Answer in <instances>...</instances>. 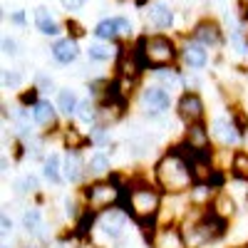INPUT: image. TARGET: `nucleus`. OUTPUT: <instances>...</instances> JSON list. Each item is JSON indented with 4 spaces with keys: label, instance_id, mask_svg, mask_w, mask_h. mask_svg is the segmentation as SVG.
I'll use <instances>...</instances> for the list:
<instances>
[{
    "label": "nucleus",
    "instance_id": "f257e3e1",
    "mask_svg": "<svg viewBox=\"0 0 248 248\" xmlns=\"http://www.w3.org/2000/svg\"><path fill=\"white\" fill-rule=\"evenodd\" d=\"M196 181L191 159L186 156V152L174 144L154 161V184L167 194V196H181L191 189V184Z\"/></svg>",
    "mask_w": 248,
    "mask_h": 248
},
{
    "label": "nucleus",
    "instance_id": "f03ea898",
    "mask_svg": "<svg viewBox=\"0 0 248 248\" xmlns=\"http://www.w3.org/2000/svg\"><path fill=\"white\" fill-rule=\"evenodd\" d=\"M164 194L156 184H149L144 179H132L124 186V196L122 203L129 214L132 221H144V218H159L161 209H164Z\"/></svg>",
    "mask_w": 248,
    "mask_h": 248
},
{
    "label": "nucleus",
    "instance_id": "7ed1b4c3",
    "mask_svg": "<svg viewBox=\"0 0 248 248\" xmlns=\"http://www.w3.org/2000/svg\"><path fill=\"white\" fill-rule=\"evenodd\" d=\"M132 50L139 55V60L152 67H167V65H179V40L171 37L169 32H144L134 37Z\"/></svg>",
    "mask_w": 248,
    "mask_h": 248
},
{
    "label": "nucleus",
    "instance_id": "20e7f679",
    "mask_svg": "<svg viewBox=\"0 0 248 248\" xmlns=\"http://www.w3.org/2000/svg\"><path fill=\"white\" fill-rule=\"evenodd\" d=\"M129 184V179L124 181L119 174H109L107 179H90L87 184H82V199H85V206L94 209L97 214L112 209V206L122 203L124 196V186Z\"/></svg>",
    "mask_w": 248,
    "mask_h": 248
},
{
    "label": "nucleus",
    "instance_id": "39448f33",
    "mask_svg": "<svg viewBox=\"0 0 248 248\" xmlns=\"http://www.w3.org/2000/svg\"><path fill=\"white\" fill-rule=\"evenodd\" d=\"M171 105H174L171 92H169L167 87L156 85V82L139 87V92H137V107L141 109L144 117H149V119L164 117V114L171 109Z\"/></svg>",
    "mask_w": 248,
    "mask_h": 248
},
{
    "label": "nucleus",
    "instance_id": "423d86ee",
    "mask_svg": "<svg viewBox=\"0 0 248 248\" xmlns=\"http://www.w3.org/2000/svg\"><path fill=\"white\" fill-rule=\"evenodd\" d=\"M129 218H132V214L124 209V206H112V209L99 214L94 229H97V233L105 236L109 243H117V241L124 238V233H127Z\"/></svg>",
    "mask_w": 248,
    "mask_h": 248
},
{
    "label": "nucleus",
    "instance_id": "0eeeda50",
    "mask_svg": "<svg viewBox=\"0 0 248 248\" xmlns=\"http://www.w3.org/2000/svg\"><path fill=\"white\" fill-rule=\"evenodd\" d=\"M209 52L211 50L206 45H201L191 35H184L179 40V65L184 70H189V72H199L203 67H209V60H211Z\"/></svg>",
    "mask_w": 248,
    "mask_h": 248
},
{
    "label": "nucleus",
    "instance_id": "6e6552de",
    "mask_svg": "<svg viewBox=\"0 0 248 248\" xmlns=\"http://www.w3.org/2000/svg\"><path fill=\"white\" fill-rule=\"evenodd\" d=\"M141 13L147 28H152L154 32H169L176 25V10L169 0H152L149 5L141 8Z\"/></svg>",
    "mask_w": 248,
    "mask_h": 248
},
{
    "label": "nucleus",
    "instance_id": "1a4fd4ad",
    "mask_svg": "<svg viewBox=\"0 0 248 248\" xmlns=\"http://www.w3.org/2000/svg\"><path fill=\"white\" fill-rule=\"evenodd\" d=\"M191 37H196L201 45H206L209 50H221L226 45V28L218 23L216 17H201L194 23Z\"/></svg>",
    "mask_w": 248,
    "mask_h": 248
},
{
    "label": "nucleus",
    "instance_id": "9d476101",
    "mask_svg": "<svg viewBox=\"0 0 248 248\" xmlns=\"http://www.w3.org/2000/svg\"><path fill=\"white\" fill-rule=\"evenodd\" d=\"M176 117L181 119V124H196L206 119V102L196 90H186L179 94L176 99Z\"/></svg>",
    "mask_w": 248,
    "mask_h": 248
},
{
    "label": "nucleus",
    "instance_id": "9b49d317",
    "mask_svg": "<svg viewBox=\"0 0 248 248\" xmlns=\"http://www.w3.org/2000/svg\"><path fill=\"white\" fill-rule=\"evenodd\" d=\"M209 129H211V139L218 144L221 149H233V147H238L241 139H243V134L236 127V122L231 119V114L229 117L211 119V127Z\"/></svg>",
    "mask_w": 248,
    "mask_h": 248
},
{
    "label": "nucleus",
    "instance_id": "f8f14e48",
    "mask_svg": "<svg viewBox=\"0 0 248 248\" xmlns=\"http://www.w3.org/2000/svg\"><path fill=\"white\" fill-rule=\"evenodd\" d=\"M62 174H65V181L72 186L87 184L90 171H87V159L82 154V149H67L65 156H62Z\"/></svg>",
    "mask_w": 248,
    "mask_h": 248
},
{
    "label": "nucleus",
    "instance_id": "ddd939ff",
    "mask_svg": "<svg viewBox=\"0 0 248 248\" xmlns=\"http://www.w3.org/2000/svg\"><path fill=\"white\" fill-rule=\"evenodd\" d=\"M82 50H79V40L72 37V35H62V37H55L50 43V57L62 67H70L79 60Z\"/></svg>",
    "mask_w": 248,
    "mask_h": 248
},
{
    "label": "nucleus",
    "instance_id": "4468645a",
    "mask_svg": "<svg viewBox=\"0 0 248 248\" xmlns=\"http://www.w3.org/2000/svg\"><path fill=\"white\" fill-rule=\"evenodd\" d=\"M149 248H189L181 231L179 221H161L154 238L149 241Z\"/></svg>",
    "mask_w": 248,
    "mask_h": 248
},
{
    "label": "nucleus",
    "instance_id": "2eb2a0df",
    "mask_svg": "<svg viewBox=\"0 0 248 248\" xmlns=\"http://www.w3.org/2000/svg\"><path fill=\"white\" fill-rule=\"evenodd\" d=\"M32 119H35V127H40L45 134H60V109H57V105H50L47 99L40 97L32 105Z\"/></svg>",
    "mask_w": 248,
    "mask_h": 248
},
{
    "label": "nucleus",
    "instance_id": "dca6fc26",
    "mask_svg": "<svg viewBox=\"0 0 248 248\" xmlns=\"http://www.w3.org/2000/svg\"><path fill=\"white\" fill-rule=\"evenodd\" d=\"M32 20H35V30L43 35V37L55 40V37H62V32H65V25H62L60 20L50 13L47 5H37L32 10Z\"/></svg>",
    "mask_w": 248,
    "mask_h": 248
},
{
    "label": "nucleus",
    "instance_id": "f3484780",
    "mask_svg": "<svg viewBox=\"0 0 248 248\" xmlns=\"http://www.w3.org/2000/svg\"><path fill=\"white\" fill-rule=\"evenodd\" d=\"M186 147H191L194 152H206L211 149V129L206 122H196V124H186L184 127V139Z\"/></svg>",
    "mask_w": 248,
    "mask_h": 248
},
{
    "label": "nucleus",
    "instance_id": "a211bd4d",
    "mask_svg": "<svg viewBox=\"0 0 248 248\" xmlns=\"http://www.w3.org/2000/svg\"><path fill=\"white\" fill-rule=\"evenodd\" d=\"M122 45L124 43H109V40H97L94 37V43H90L87 45V60H92V62H117V57H119V52H122Z\"/></svg>",
    "mask_w": 248,
    "mask_h": 248
},
{
    "label": "nucleus",
    "instance_id": "6ab92c4d",
    "mask_svg": "<svg viewBox=\"0 0 248 248\" xmlns=\"http://www.w3.org/2000/svg\"><path fill=\"white\" fill-rule=\"evenodd\" d=\"M152 79L156 85L167 87L169 92H176V90H184V75L179 70V65H167V67H152Z\"/></svg>",
    "mask_w": 248,
    "mask_h": 248
},
{
    "label": "nucleus",
    "instance_id": "aec40b11",
    "mask_svg": "<svg viewBox=\"0 0 248 248\" xmlns=\"http://www.w3.org/2000/svg\"><path fill=\"white\" fill-rule=\"evenodd\" d=\"M216 194H218V189H214L209 181H194L191 189L186 191V199H189L191 209H209Z\"/></svg>",
    "mask_w": 248,
    "mask_h": 248
},
{
    "label": "nucleus",
    "instance_id": "412c9836",
    "mask_svg": "<svg viewBox=\"0 0 248 248\" xmlns=\"http://www.w3.org/2000/svg\"><path fill=\"white\" fill-rule=\"evenodd\" d=\"M43 176L52 186H62V184H65V174H62V156L57 152H50L45 156V161H43Z\"/></svg>",
    "mask_w": 248,
    "mask_h": 248
},
{
    "label": "nucleus",
    "instance_id": "4be33fe9",
    "mask_svg": "<svg viewBox=\"0 0 248 248\" xmlns=\"http://www.w3.org/2000/svg\"><path fill=\"white\" fill-rule=\"evenodd\" d=\"M87 171H90V179H107L112 174V164H109V154L105 152H92L90 159H87Z\"/></svg>",
    "mask_w": 248,
    "mask_h": 248
},
{
    "label": "nucleus",
    "instance_id": "5701e85b",
    "mask_svg": "<svg viewBox=\"0 0 248 248\" xmlns=\"http://www.w3.org/2000/svg\"><path fill=\"white\" fill-rule=\"evenodd\" d=\"M92 35L97 40H109V43H122V35H119V28H117V20L114 15H107L94 23L92 28Z\"/></svg>",
    "mask_w": 248,
    "mask_h": 248
},
{
    "label": "nucleus",
    "instance_id": "b1692460",
    "mask_svg": "<svg viewBox=\"0 0 248 248\" xmlns=\"http://www.w3.org/2000/svg\"><path fill=\"white\" fill-rule=\"evenodd\" d=\"M97 218H99V214L94 211V209H90V206H85V211H82L79 216H77V221H75V229H72V233L77 236V238H90V233L94 231V226H97Z\"/></svg>",
    "mask_w": 248,
    "mask_h": 248
},
{
    "label": "nucleus",
    "instance_id": "393cba45",
    "mask_svg": "<svg viewBox=\"0 0 248 248\" xmlns=\"http://www.w3.org/2000/svg\"><path fill=\"white\" fill-rule=\"evenodd\" d=\"M97 114H99V102L94 97H85L79 99L77 105V112H75V119L87 124V127H92V124H97Z\"/></svg>",
    "mask_w": 248,
    "mask_h": 248
},
{
    "label": "nucleus",
    "instance_id": "a878e982",
    "mask_svg": "<svg viewBox=\"0 0 248 248\" xmlns=\"http://www.w3.org/2000/svg\"><path fill=\"white\" fill-rule=\"evenodd\" d=\"M57 109H60V114L62 117H75V112H77V105H79V97H77V92L75 90H70V87H62V90H57Z\"/></svg>",
    "mask_w": 248,
    "mask_h": 248
},
{
    "label": "nucleus",
    "instance_id": "bb28decb",
    "mask_svg": "<svg viewBox=\"0 0 248 248\" xmlns=\"http://www.w3.org/2000/svg\"><path fill=\"white\" fill-rule=\"evenodd\" d=\"M209 209H214L218 216H223V218H233L236 214H238V209H236V201H233V196H229V191H218L216 196H214V201H211V206Z\"/></svg>",
    "mask_w": 248,
    "mask_h": 248
},
{
    "label": "nucleus",
    "instance_id": "cd10ccee",
    "mask_svg": "<svg viewBox=\"0 0 248 248\" xmlns=\"http://www.w3.org/2000/svg\"><path fill=\"white\" fill-rule=\"evenodd\" d=\"M23 229H25V233L28 236H32V238H37V233L43 231V226H45V218H43V211L40 209H35V206H28V209L23 211Z\"/></svg>",
    "mask_w": 248,
    "mask_h": 248
},
{
    "label": "nucleus",
    "instance_id": "c85d7f7f",
    "mask_svg": "<svg viewBox=\"0 0 248 248\" xmlns=\"http://www.w3.org/2000/svg\"><path fill=\"white\" fill-rule=\"evenodd\" d=\"M229 171L236 181H243L248 184V152L243 149H236L231 154V161H229Z\"/></svg>",
    "mask_w": 248,
    "mask_h": 248
},
{
    "label": "nucleus",
    "instance_id": "c756f323",
    "mask_svg": "<svg viewBox=\"0 0 248 248\" xmlns=\"http://www.w3.org/2000/svg\"><path fill=\"white\" fill-rule=\"evenodd\" d=\"M60 139L65 141V149H82L85 144H90V137L82 134L77 127H65V129H60Z\"/></svg>",
    "mask_w": 248,
    "mask_h": 248
},
{
    "label": "nucleus",
    "instance_id": "7c9ffc66",
    "mask_svg": "<svg viewBox=\"0 0 248 248\" xmlns=\"http://www.w3.org/2000/svg\"><path fill=\"white\" fill-rule=\"evenodd\" d=\"M87 137H90V144H92V147H97V149H105V147H109V144H112L109 127H107V124H99V122L90 127Z\"/></svg>",
    "mask_w": 248,
    "mask_h": 248
},
{
    "label": "nucleus",
    "instance_id": "2f4dec72",
    "mask_svg": "<svg viewBox=\"0 0 248 248\" xmlns=\"http://www.w3.org/2000/svg\"><path fill=\"white\" fill-rule=\"evenodd\" d=\"M32 87L40 92V97H43V94H52V92H57L55 79H52L47 72H37V75H35V79H32Z\"/></svg>",
    "mask_w": 248,
    "mask_h": 248
},
{
    "label": "nucleus",
    "instance_id": "473e14b6",
    "mask_svg": "<svg viewBox=\"0 0 248 248\" xmlns=\"http://www.w3.org/2000/svg\"><path fill=\"white\" fill-rule=\"evenodd\" d=\"M117 20V28H119V35H122V43H127V40L134 37V23L129 15H114Z\"/></svg>",
    "mask_w": 248,
    "mask_h": 248
},
{
    "label": "nucleus",
    "instance_id": "72a5a7b5",
    "mask_svg": "<svg viewBox=\"0 0 248 248\" xmlns=\"http://www.w3.org/2000/svg\"><path fill=\"white\" fill-rule=\"evenodd\" d=\"M20 87H23V75L17 70H3V90L20 92Z\"/></svg>",
    "mask_w": 248,
    "mask_h": 248
},
{
    "label": "nucleus",
    "instance_id": "f704fd0d",
    "mask_svg": "<svg viewBox=\"0 0 248 248\" xmlns=\"http://www.w3.org/2000/svg\"><path fill=\"white\" fill-rule=\"evenodd\" d=\"M231 119L236 122V127H238V132L246 137L248 134V114L241 109V107H231Z\"/></svg>",
    "mask_w": 248,
    "mask_h": 248
},
{
    "label": "nucleus",
    "instance_id": "c9c22d12",
    "mask_svg": "<svg viewBox=\"0 0 248 248\" xmlns=\"http://www.w3.org/2000/svg\"><path fill=\"white\" fill-rule=\"evenodd\" d=\"M0 47H3V55H5V57H17V55H20L17 40L10 37V35H3V40H0Z\"/></svg>",
    "mask_w": 248,
    "mask_h": 248
},
{
    "label": "nucleus",
    "instance_id": "e433bc0d",
    "mask_svg": "<svg viewBox=\"0 0 248 248\" xmlns=\"http://www.w3.org/2000/svg\"><path fill=\"white\" fill-rule=\"evenodd\" d=\"M37 99H40V92H37L35 87H30V90H23V92L17 94V102H20V105H25V107H32Z\"/></svg>",
    "mask_w": 248,
    "mask_h": 248
},
{
    "label": "nucleus",
    "instance_id": "4c0bfd02",
    "mask_svg": "<svg viewBox=\"0 0 248 248\" xmlns=\"http://www.w3.org/2000/svg\"><path fill=\"white\" fill-rule=\"evenodd\" d=\"M57 3H60L62 10H67V13L72 15V13H79L82 8H85V5H87V0H57Z\"/></svg>",
    "mask_w": 248,
    "mask_h": 248
},
{
    "label": "nucleus",
    "instance_id": "58836bf2",
    "mask_svg": "<svg viewBox=\"0 0 248 248\" xmlns=\"http://www.w3.org/2000/svg\"><path fill=\"white\" fill-rule=\"evenodd\" d=\"M65 30H67V35H72V37H77V40H82V37H85L87 32H85V28H82L79 23H77V20H67V23H65Z\"/></svg>",
    "mask_w": 248,
    "mask_h": 248
},
{
    "label": "nucleus",
    "instance_id": "ea45409f",
    "mask_svg": "<svg viewBox=\"0 0 248 248\" xmlns=\"http://www.w3.org/2000/svg\"><path fill=\"white\" fill-rule=\"evenodd\" d=\"M10 25H15V28H25V25H28V15H25V10H13V13H10Z\"/></svg>",
    "mask_w": 248,
    "mask_h": 248
},
{
    "label": "nucleus",
    "instance_id": "a19ab883",
    "mask_svg": "<svg viewBox=\"0 0 248 248\" xmlns=\"http://www.w3.org/2000/svg\"><path fill=\"white\" fill-rule=\"evenodd\" d=\"M0 226H3V229H0V233H3V238H8V236L13 233V221L8 218V214H3V218H0Z\"/></svg>",
    "mask_w": 248,
    "mask_h": 248
},
{
    "label": "nucleus",
    "instance_id": "79ce46f5",
    "mask_svg": "<svg viewBox=\"0 0 248 248\" xmlns=\"http://www.w3.org/2000/svg\"><path fill=\"white\" fill-rule=\"evenodd\" d=\"M238 10H241V17L246 20V25H248V0H238Z\"/></svg>",
    "mask_w": 248,
    "mask_h": 248
},
{
    "label": "nucleus",
    "instance_id": "37998d69",
    "mask_svg": "<svg viewBox=\"0 0 248 248\" xmlns=\"http://www.w3.org/2000/svg\"><path fill=\"white\" fill-rule=\"evenodd\" d=\"M0 164H3V176L8 174V169H10V161H8V156H3V161H0Z\"/></svg>",
    "mask_w": 248,
    "mask_h": 248
},
{
    "label": "nucleus",
    "instance_id": "c03bdc74",
    "mask_svg": "<svg viewBox=\"0 0 248 248\" xmlns=\"http://www.w3.org/2000/svg\"><path fill=\"white\" fill-rule=\"evenodd\" d=\"M20 248H43V246H37V243H25V246H20Z\"/></svg>",
    "mask_w": 248,
    "mask_h": 248
},
{
    "label": "nucleus",
    "instance_id": "a18cd8bd",
    "mask_svg": "<svg viewBox=\"0 0 248 248\" xmlns=\"http://www.w3.org/2000/svg\"><path fill=\"white\" fill-rule=\"evenodd\" d=\"M236 248H248V241H246V243H241V246H236Z\"/></svg>",
    "mask_w": 248,
    "mask_h": 248
},
{
    "label": "nucleus",
    "instance_id": "49530a36",
    "mask_svg": "<svg viewBox=\"0 0 248 248\" xmlns=\"http://www.w3.org/2000/svg\"><path fill=\"white\" fill-rule=\"evenodd\" d=\"M216 3H221V5H226V3H229V0H216Z\"/></svg>",
    "mask_w": 248,
    "mask_h": 248
},
{
    "label": "nucleus",
    "instance_id": "de8ad7c7",
    "mask_svg": "<svg viewBox=\"0 0 248 248\" xmlns=\"http://www.w3.org/2000/svg\"><path fill=\"white\" fill-rule=\"evenodd\" d=\"M3 248H10V246H8V243H3Z\"/></svg>",
    "mask_w": 248,
    "mask_h": 248
}]
</instances>
